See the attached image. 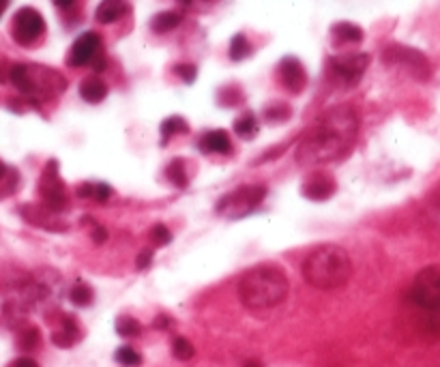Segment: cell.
<instances>
[{
    "label": "cell",
    "instance_id": "e0dca14e",
    "mask_svg": "<svg viewBox=\"0 0 440 367\" xmlns=\"http://www.w3.org/2000/svg\"><path fill=\"white\" fill-rule=\"evenodd\" d=\"M127 11H129V5L125 0H103L95 11V20L99 24H114L122 15H127Z\"/></svg>",
    "mask_w": 440,
    "mask_h": 367
},
{
    "label": "cell",
    "instance_id": "ba28073f",
    "mask_svg": "<svg viewBox=\"0 0 440 367\" xmlns=\"http://www.w3.org/2000/svg\"><path fill=\"white\" fill-rule=\"evenodd\" d=\"M382 58L386 65H395V67L406 69V71L417 80H428L432 74L428 58L421 54L419 49H412L406 45H389L384 49Z\"/></svg>",
    "mask_w": 440,
    "mask_h": 367
},
{
    "label": "cell",
    "instance_id": "ac0fdd59",
    "mask_svg": "<svg viewBox=\"0 0 440 367\" xmlns=\"http://www.w3.org/2000/svg\"><path fill=\"white\" fill-rule=\"evenodd\" d=\"M80 95L86 103H101L105 97H108V86H105L103 80L99 78H86L80 84Z\"/></svg>",
    "mask_w": 440,
    "mask_h": 367
},
{
    "label": "cell",
    "instance_id": "30bf717a",
    "mask_svg": "<svg viewBox=\"0 0 440 367\" xmlns=\"http://www.w3.org/2000/svg\"><path fill=\"white\" fill-rule=\"evenodd\" d=\"M367 67H369L367 54H342V56H333L329 60L331 76L348 86L357 84L367 71Z\"/></svg>",
    "mask_w": 440,
    "mask_h": 367
},
{
    "label": "cell",
    "instance_id": "e575fe53",
    "mask_svg": "<svg viewBox=\"0 0 440 367\" xmlns=\"http://www.w3.org/2000/svg\"><path fill=\"white\" fill-rule=\"evenodd\" d=\"M138 269H146V267H151V262H153V252L151 249H144L142 254L138 256Z\"/></svg>",
    "mask_w": 440,
    "mask_h": 367
},
{
    "label": "cell",
    "instance_id": "d6a6232c",
    "mask_svg": "<svg viewBox=\"0 0 440 367\" xmlns=\"http://www.w3.org/2000/svg\"><path fill=\"white\" fill-rule=\"evenodd\" d=\"M151 241L157 245V247H164V245H168L170 241H172V234H170V230L166 228V225H155V228L151 230Z\"/></svg>",
    "mask_w": 440,
    "mask_h": 367
},
{
    "label": "cell",
    "instance_id": "7c38bea8",
    "mask_svg": "<svg viewBox=\"0 0 440 367\" xmlns=\"http://www.w3.org/2000/svg\"><path fill=\"white\" fill-rule=\"evenodd\" d=\"M277 78L281 82L284 89H288L290 93H301L307 84V74H305V67L303 63L298 60L296 56H286L284 60L279 63L277 67Z\"/></svg>",
    "mask_w": 440,
    "mask_h": 367
},
{
    "label": "cell",
    "instance_id": "60d3db41",
    "mask_svg": "<svg viewBox=\"0 0 440 367\" xmlns=\"http://www.w3.org/2000/svg\"><path fill=\"white\" fill-rule=\"evenodd\" d=\"M3 78H5V71H3V67H0V82H3Z\"/></svg>",
    "mask_w": 440,
    "mask_h": 367
},
{
    "label": "cell",
    "instance_id": "9a60e30c",
    "mask_svg": "<svg viewBox=\"0 0 440 367\" xmlns=\"http://www.w3.org/2000/svg\"><path fill=\"white\" fill-rule=\"evenodd\" d=\"M200 151L215 153V155H230L232 153V140L226 131H208L200 137Z\"/></svg>",
    "mask_w": 440,
    "mask_h": 367
},
{
    "label": "cell",
    "instance_id": "5bb4252c",
    "mask_svg": "<svg viewBox=\"0 0 440 367\" xmlns=\"http://www.w3.org/2000/svg\"><path fill=\"white\" fill-rule=\"evenodd\" d=\"M338 189V183L336 179L331 177V174H324V172H318V174H311V177L305 181L303 185V196L307 200H314V202H324L329 200L333 194H336Z\"/></svg>",
    "mask_w": 440,
    "mask_h": 367
},
{
    "label": "cell",
    "instance_id": "6da1fadb",
    "mask_svg": "<svg viewBox=\"0 0 440 367\" xmlns=\"http://www.w3.org/2000/svg\"><path fill=\"white\" fill-rule=\"evenodd\" d=\"M359 133V114L350 106L327 110L298 142L296 159L301 166H320L344 157Z\"/></svg>",
    "mask_w": 440,
    "mask_h": 367
},
{
    "label": "cell",
    "instance_id": "74e56055",
    "mask_svg": "<svg viewBox=\"0 0 440 367\" xmlns=\"http://www.w3.org/2000/svg\"><path fill=\"white\" fill-rule=\"evenodd\" d=\"M54 5L63 11H72L78 5V0H54Z\"/></svg>",
    "mask_w": 440,
    "mask_h": 367
},
{
    "label": "cell",
    "instance_id": "8d00e7d4",
    "mask_svg": "<svg viewBox=\"0 0 440 367\" xmlns=\"http://www.w3.org/2000/svg\"><path fill=\"white\" fill-rule=\"evenodd\" d=\"M105 238H108V232H105V228H101V225H93V241L95 243H103Z\"/></svg>",
    "mask_w": 440,
    "mask_h": 367
},
{
    "label": "cell",
    "instance_id": "ab89813d",
    "mask_svg": "<svg viewBox=\"0 0 440 367\" xmlns=\"http://www.w3.org/2000/svg\"><path fill=\"white\" fill-rule=\"evenodd\" d=\"M248 367H260V363H258V361H250Z\"/></svg>",
    "mask_w": 440,
    "mask_h": 367
},
{
    "label": "cell",
    "instance_id": "7402d4cb",
    "mask_svg": "<svg viewBox=\"0 0 440 367\" xmlns=\"http://www.w3.org/2000/svg\"><path fill=\"white\" fill-rule=\"evenodd\" d=\"M166 177L174 187H179V189L187 187V168H185V162L181 159V157H176V159H172L168 164Z\"/></svg>",
    "mask_w": 440,
    "mask_h": 367
},
{
    "label": "cell",
    "instance_id": "f35d334b",
    "mask_svg": "<svg viewBox=\"0 0 440 367\" xmlns=\"http://www.w3.org/2000/svg\"><path fill=\"white\" fill-rule=\"evenodd\" d=\"M7 7H9V0H0V17H3V13L7 11Z\"/></svg>",
    "mask_w": 440,
    "mask_h": 367
},
{
    "label": "cell",
    "instance_id": "3957f363",
    "mask_svg": "<svg viewBox=\"0 0 440 367\" xmlns=\"http://www.w3.org/2000/svg\"><path fill=\"white\" fill-rule=\"evenodd\" d=\"M352 275L350 256L340 245H320L303 262L305 282L316 290H338Z\"/></svg>",
    "mask_w": 440,
    "mask_h": 367
},
{
    "label": "cell",
    "instance_id": "8fae6325",
    "mask_svg": "<svg viewBox=\"0 0 440 367\" xmlns=\"http://www.w3.org/2000/svg\"><path fill=\"white\" fill-rule=\"evenodd\" d=\"M97 54H101V37L97 32H84L72 45L67 63L69 67H84L91 65Z\"/></svg>",
    "mask_w": 440,
    "mask_h": 367
},
{
    "label": "cell",
    "instance_id": "7a4b0ae2",
    "mask_svg": "<svg viewBox=\"0 0 440 367\" xmlns=\"http://www.w3.org/2000/svg\"><path fill=\"white\" fill-rule=\"evenodd\" d=\"M288 290V275L277 265H258L245 273L239 282L241 303L252 311L277 307L286 301Z\"/></svg>",
    "mask_w": 440,
    "mask_h": 367
},
{
    "label": "cell",
    "instance_id": "d590c367",
    "mask_svg": "<svg viewBox=\"0 0 440 367\" xmlns=\"http://www.w3.org/2000/svg\"><path fill=\"white\" fill-rule=\"evenodd\" d=\"M7 367H39V365H37V361H32V359H28V357H20V359L11 361Z\"/></svg>",
    "mask_w": 440,
    "mask_h": 367
},
{
    "label": "cell",
    "instance_id": "4dcf8cb0",
    "mask_svg": "<svg viewBox=\"0 0 440 367\" xmlns=\"http://www.w3.org/2000/svg\"><path fill=\"white\" fill-rule=\"evenodd\" d=\"M172 353L174 357L179 361H189L193 355H196V351H193V344L185 337H176L174 344H172Z\"/></svg>",
    "mask_w": 440,
    "mask_h": 367
},
{
    "label": "cell",
    "instance_id": "2e32d148",
    "mask_svg": "<svg viewBox=\"0 0 440 367\" xmlns=\"http://www.w3.org/2000/svg\"><path fill=\"white\" fill-rule=\"evenodd\" d=\"M82 337V331L78 326V320L74 316H63V322L58 326V331H54L52 335V342L60 348H72L74 344H78Z\"/></svg>",
    "mask_w": 440,
    "mask_h": 367
},
{
    "label": "cell",
    "instance_id": "484cf974",
    "mask_svg": "<svg viewBox=\"0 0 440 367\" xmlns=\"http://www.w3.org/2000/svg\"><path fill=\"white\" fill-rule=\"evenodd\" d=\"M189 127H187V120L181 118V116H170L162 122V137L164 140H170L172 135L176 133H187Z\"/></svg>",
    "mask_w": 440,
    "mask_h": 367
},
{
    "label": "cell",
    "instance_id": "603a6c76",
    "mask_svg": "<svg viewBox=\"0 0 440 367\" xmlns=\"http://www.w3.org/2000/svg\"><path fill=\"white\" fill-rule=\"evenodd\" d=\"M69 299H72V303L78 305V307H88V305L93 303V299H95V292H93V288L88 286V284L78 282L72 290H69Z\"/></svg>",
    "mask_w": 440,
    "mask_h": 367
},
{
    "label": "cell",
    "instance_id": "836d02e7",
    "mask_svg": "<svg viewBox=\"0 0 440 367\" xmlns=\"http://www.w3.org/2000/svg\"><path fill=\"white\" fill-rule=\"evenodd\" d=\"M174 74L179 76L183 82L191 84L193 80H196V76H198V69H196V65L185 63V65H176V67H174Z\"/></svg>",
    "mask_w": 440,
    "mask_h": 367
},
{
    "label": "cell",
    "instance_id": "8992f818",
    "mask_svg": "<svg viewBox=\"0 0 440 367\" xmlns=\"http://www.w3.org/2000/svg\"><path fill=\"white\" fill-rule=\"evenodd\" d=\"M410 301L428 311L440 309V267H426L417 273L410 288Z\"/></svg>",
    "mask_w": 440,
    "mask_h": 367
},
{
    "label": "cell",
    "instance_id": "1f68e13d",
    "mask_svg": "<svg viewBox=\"0 0 440 367\" xmlns=\"http://www.w3.org/2000/svg\"><path fill=\"white\" fill-rule=\"evenodd\" d=\"M264 118L269 122H284L290 118V108L284 106V103H279V106H269L264 110Z\"/></svg>",
    "mask_w": 440,
    "mask_h": 367
},
{
    "label": "cell",
    "instance_id": "d6986e66",
    "mask_svg": "<svg viewBox=\"0 0 440 367\" xmlns=\"http://www.w3.org/2000/svg\"><path fill=\"white\" fill-rule=\"evenodd\" d=\"M331 34H333V39H336L338 43H359V41H363L361 26L352 24V22H338V24H333Z\"/></svg>",
    "mask_w": 440,
    "mask_h": 367
},
{
    "label": "cell",
    "instance_id": "4fadbf2b",
    "mask_svg": "<svg viewBox=\"0 0 440 367\" xmlns=\"http://www.w3.org/2000/svg\"><path fill=\"white\" fill-rule=\"evenodd\" d=\"M20 213H22V217H24L28 223L37 225V228H43V230L60 232V230L67 228V225L58 219V213L52 211V208L45 206L43 202H41V204H24V206L20 208Z\"/></svg>",
    "mask_w": 440,
    "mask_h": 367
},
{
    "label": "cell",
    "instance_id": "44dd1931",
    "mask_svg": "<svg viewBox=\"0 0 440 367\" xmlns=\"http://www.w3.org/2000/svg\"><path fill=\"white\" fill-rule=\"evenodd\" d=\"M78 194L82 198H88V200H97V202H105L110 196H112V187L105 185V183H82L78 187Z\"/></svg>",
    "mask_w": 440,
    "mask_h": 367
},
{
    "label": "cell",
    "instance_id": "d4e9b609",
    "mask_svg": "<svg viewBox=\"0 0 440 367\" xmlns=\"http://www.w3.org/2000/svg\"><path fill=\"white\" fill-rule=\"evenodd\" d=\"M252 54V43L248 41L245 34H234L232 41H230V58L232 60H245Z\"/></svg>",
    "mask_w": 440,
    "mask_h": 367
},
{
    "label": "cell",
    "instance_id": "f1b7e54d",
    "mask_svg": "<svg viewBox=\"0 0 440 367\" xmlns=\"http://www.w3.org/2000/svg\"><path fill=\"white\" fill-rule=\"evenodd\" d=\"M17 185V174L15 170L7 168L3 162H0V196H9L11 191Z\"/></svg>",
    "mask_w": 440,
    "mask_h": 367
},
{
    "label": "cell",
    "instance_id": "277c9868",
    "mask_svg": "<svg viewBox=\"0 0 440 367\" xmlns=\"http://www.w3.org/2000/svg\"><path fill=\"white\" fill-rule=\"evenodd\" d=\"M9 80L22 95L30 99H50L67 89V80L43 65H13L9 69Z\"/></svg>",
    "mask_w": 440,
    "mask_h": 367
},
{
    "label": "cell",
    "instance_id": "52a82bcc",
    "mask_svg": "<svg viewBox=\"0 0 440 367\" xmlns=\"http://www.w3.org/2000/svg\"><path fill=\"white\" fill-rule=\"evenodd\" d=\"M45 32V20L43 15L32 9V7H22L20 11H17L13 15V22H11V34L13 39L28 47L32 43H37Z\"/></svg>",
    "mask_w": 440,
    "mask_h": 367
},
{
    "label": "cell",
    "instance_id": "4316f807",
    "mask_svg": "<svg viewBox=\"0 0 440 367\" xmlns=\"http://www.w3.org/2000/svg\"><path fill=\"white\" fill-rule=\"evenodd\" d=\"M140 331H142V326H140V322L131 316H120L116 320V333L120 337H135V335H140Z\"/></svg>",
    "mask_w": 440,
    "mask_h": 367
},
{
    "label": "cell",
    "instance_id": "f546056e",
    "mask_svg": "<svg viewBox=\"0 0 440 367\" xmlns=\"http://www.w3.org/2000/svg\"><path fill=\"white\" fill-rule=\"evenodd\" d=\"M114 357H116V361H118L120 365H125V367H138V365H142V357H140V353H135L131 346H120Z\"/></svg>",
    "mask_w": 440,
    "mask_h": 367
},
{
    "label": "cell",
    "instance_id": "cb8c5ba5",
    "mask_svg": "<svg viewBox=\"0 0 440 367\" xmlns=\"http://www.w3.org/2000/svg\"><path fill=\"white\" fill-rule=\"evenodd\" d=\"M234 131H236V135L243 137V140H252V137L258 133V120H256V116L248 112V114H243L241 118H236Z\"/></svg>",
    "mask_w": 440,
    "mask_h": 367
},
{
    "label": "cell",
    "instance_id": "83f0119b",
    "mask_svg": "<svg viewBox=\"0 0 440 367\" xmlns=\"http://www.w3.org/2000/svg\"><path fill=\"white\" fill-rule=\"evenodd\" d=\"M39 342H41V335H39V331L34 326L22 329L20 335H17V344H20L22 351H34V348L39 346Z\"/></svg>",
    "mask_w": 440,
    "mask_h": 367
},
{
    "label": "cell",
    "instance_id": "9c48e42d",
    "mask_svg": "<svg viewBox=\"0 0 440 367\" xmlns=\"http://www.w3.org/2000/svg\"><path fill=\"white\" fill-rule=\"evenodd\" d=\"M39 194L45 206H50L52 211H65L67 208V189L65 183L60 179V172H58V162L52 159L45 168L43 174L39 179Z\"/></svg>",
    "mask_w": 440,
    "mask_h": 367
},
{
    "label": "cell",
    "instance_id": "ffe728a7",
    "mask_svg": "<svg viewBox=\"0 0 440 367\" xmlns=\"http://www.w3.org/2000/svg\"><path fill=\"white\" fill-rule=\"evenodd\" d=\"M181 22H183V15L181 13H176V11H162V13H157L153 20H151V28L157 34H164V32L174 30Z\"/></svg>",
    "mask_w": 440,
    "mask_h": 367
},
{
    "label": "cell",
    "instance_id": "5b68a950",
    "mask_svg": "<svg viewBox=\"0 0 440 367\" xmlns=\"http://www.w3.org/2000/svg\"><path fill=\"white\" fill-rule=\"evenodd\" d=\"M264 196H267V189L262 185L241 187L221 198V202L217 204V213L228 219H241L245 215H250L252 211H256L260 202L264 200Z\"/></svg>",
    "mask_w": 440,
    "mask_h": 367
}]
</instances>
